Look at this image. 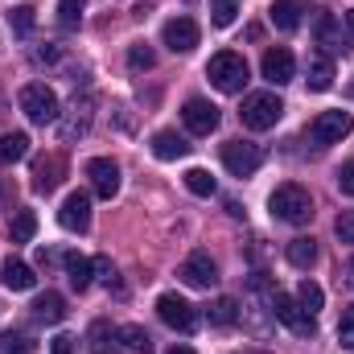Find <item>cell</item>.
I'll return each instance as SVG.
<instances>
[{"mask_svg":"<svg viewBox=\"0 0 354 354\" xmlns=\"http://www.w3.org/2000/svg\"><path fill=\"white\" fill-rule=\"evenodd\" d=\"M268 210H272V218H280V223H288V227H301V223H309V218H313V198H309V189H305V185L284 181V185H276V189H272Z\"/></svg>","mask_w":354,"mask_h":354,"instance_id":"1","label":"cell"},{"mask_svg":"<svg viewBox=\"0 0 354 354\" xmlns=\"http://www.w3.org/2000/svg\"><path fill=\"white\" fill-rule=\"evenodd\" d=\"M280 115H284V103H280V95H272V91L243 95V107H239V120H243V128H252V132H268V128H276V124H280Z\"/></svg>","mask_w":354,"mask_h":354,"instance_id":"2","label":"cell"},{"mask_svg":"<svg viewBox=\"0 0 354 354\" xmlns=\"http://www.w3.org/2000/svg\"><path fill=\"white\" fill-rule=\"evenodd\" d=\"M206 79H210L218 91H227V95L243 91L248 87V62H243V54H235V50L214 54V58L206 62Z\"/></svg>","mask_w":354,"mask_h":354,"instance_id":"3","label":"cell"},{"mask_svg":"<svg viewBox=\"0 0 354 354\" xmlns=\"http://www.w3.org/2000/svg\"><path fill=\"white\" fill-rule=\"evenodd\" d=\"M21 111L29 115V124H54L58 115H62V107H58V95L46 87V83H29V87H21Z\"/></svg>","mask_w":354,"mask_h":354,"instance_id":"4","label":"cell"},{"mask_svg":"<svg viewBox=\"0 0 354 354\" xmlns=\"http://www.w3.org/2000/svg\"><path fill=\"white\" fill-rule=\"evenodd\" d=\"M268 309H272L276 322H284L292 334H301V338H313V334H317V317L305 313L297 297H288V292H272V305H268Z\"/></svg>","mask_w":354,"mask_h":354,"instance_id":"5","label":"cell"},{"mask_svg":"<svg viewBox=\"0 0 354 354\" xmlns=\"http://www.w3.org/2000/svg\"><path fill=\"white\" fill-rule=\"evenodd\" d=\"M351 128H354L351 111H342V107H338V111H322V115H313L305 136H309L313 145H322V149H326V145H338L342 136H351Z\"/></svg>","mask_w":354,"mask_h":354,"instance_id":"6","label":"cell"},{"mask_svg":"<svg viewBox=\"0 0 354 354\" xmlns=\"http://www.w3.org/2000/svg\"><path fill=\"white\" fill-rule=\"evenodd\" d=\"M223 165L231 177H252L264 165V149L252 145V140H227L223 145Z\"/></svg>","mask_w":354,"mask_h":354,"instance_id":"7","label":"cell"},{"mask_svg":"<svg viewBox=\"0 0 354 354\" xmlns=\"http://www.w3.org/2000/svg\"><path fill=\"white\" fill-rule=\"evenodd\" d=\"M157 317H161L169 330H181V334H189V330L198 326L194 305H189L185 297H177V292H161V297H157Z\"/></svg>","mask_w":354,"mask_h":354,"instance_id":"8","label":"cell"},{"mask_svg":"<svg viewBox=\"0 0 354 354\" xmlns=\"http://www.w3.org/2000/svg\"><path fill=\"white\" fill-rule=\"evenodd\" d=\"M181 120H185V128H189L194 136H210V132L218 128V107H214L210 99H185Z\"/></svg>","mask_w":354,"mask_h":354,"instance_id":"9","label":"cell"},{"mask_svg":"<svg viewBox=\"0 0 354 354\" xmlns=\"http://www.w3.org/2000/svg\"><path fill=\"white\" fill-rule=\"evenodd\" d=\"M87 177H91V185H95V194L99 198H115L120 194V165L111 161V157H91L87 161Z\"/></svg>","mask_w":354,"mask_h":354,"instance_id":"10","label":"cell"},{"mask_svg":"<svg viewBox=\"0 0 354 354\" xmlns=\"http://www.w3.org/2000/svg\"><path fill=\"white\" fill-rule=\"evenodd\" d=\"M177 276H181L189 288H210V284L218 280V268H214V260H210V252H189Z\"/></svg>","mask_w":354,"mask_h":354,"instance_id":"11","label":"cell"},{"mask_svg":"<svg viewBox=\"0 0 354 354\" xmlns=\"http://www.w3.org/2000/svg\"><path fill=\"white\" fill-rule=\"evenodd\" d=\"M260 71H264V79L272 87H284V83H292V75H297V58H292L284 46H272L264 54V62H260Z\"/></svg>","mask_w":354,"mask_h":354,"instance_id":"12","label":"cell"},{"mask_svg":"<svg viewBox=\"0 0 354 354\" xmlns=\"http://www.w3.org/2000/svg\"><path fill=\"white\" fill-rule=\"evenodd\" d=\"M161 41H165L174 54H189V50L198 46V25H194L189 17H174V21H165Z\"/></svg>","mask_w":354,"mask_h":354,"instance_id":"13","label":"cell"},{"mask_svg":"<svg viewBox=\"0 0 354 354\" xmlns=\"http://www.w3.org/2000/svg\"><path fill=\"white\" fill-rule=\"evenodd\" d=\"M62 174H66V161H62L58 153L37 157V161H33V189H37V194H54V189L62 185Z\"/></svg>","mask_w":354,"mask_h":354,"instance_id":"14","label":"cell"},{"mask_svg":"<svg viewBox=\"0 0 354 354\" xmlns=\"http://www.w3.org/2000/svg\"><path fill=\"white\" fill-rule=\"evenodd\" d=\"M58 223H62L66 231H87V227H91V194L75 189V194L62 202V210H58Z\"/></svg>","mask_w":354,"mask_h":354,"instance_id":"15","label":"cell"},{"mask_svg":"<svg viewBox=\"0 0 354 354\" xmlns=\"http://www.w3.org/2000/svg\"><path fill=\"white\" fill-rule=\"evenodd\" d=\"M87 351H91V354H120V351H124L120 326H111V322H91V330H87Z\"/></svg>","mask_w":354,"mask_h":354,"instance_id":"16","label":"cell"},{"mask_svg":"<svg viewBox=\"0 0 354 354\" xmlns=\"http://www.w3.org/2000/svg\"><path fill=\"white\" fill-rule=\"evenodd\" d=\"M305 83H309V91H330L334 87V58H330V54H309V62H305Z\"/></svg>","mask_w":354,"mask_h":354,"instance_id":"17","label":"cell"},{"mask_svg":"<svg viewBox=\"0 0 354 354\" xmlns=\"http://www.w3.org/2000/svg\"><path fill=\"white\" fill-rule=\"evenodd\" d=\"M313 33H317V41L326 46V54H346V50H351V46H346V37H342V25H338V17H334V12H322Z\"/></svg>","mask_w":354,"mask_h":354,"instance_id":"18","label":"cell"},{"mask_svg":"<svg viewBox=\"0 0 354 354\" xmlns=\"http://www.w3.org/2000/svg\"><path fill=\"white\" fill-rule=\"evenodd\" d=\"M0 280H4V288H12V292H29V288L37 284L33 268L21 264V260H4V264H0Z\"/></svg>","mask_w":354,"mask_h":354,"instance_id":"19","label":"cell"},{"mask_svg":"<svg viewBox=\"0 0 354 354\" xmlns=\"http://www.w3.org/2000/svg\"><path fill=\"white\" fill-rule=\"evenodd\" d=\"M301 12H305V8H301L297 0H276V4L268 8V21H272L280 33H292V29L301 25Z\"/></svg>","mask_w":354,"mask_h":354,"instance_id":"20","label":"cell"},{"mask_svg":"<svg viewBox=\"0 0 354 354\" xmlns=\"http://www.w3.org/2000/svg\"><path fill=\"white\" fill-rule=\"evenodd\" d=\"M185 153H189L185 136H177V132H157L153 136V157L157 161H181Z\"/></svg>","mask_w":354,"mask_h":354,"instance_id":"21","label":"cell"},{"mask_svg":"<svg viewBox=\"0 0 354 354\" xmlns=\"http://www.w3.org/2000/svg\"><path fill=\"white\" fill-rule=\"evenodd\" d=\"M62 264H66V276H71V284H75L79 292L91 288V280H95V260L79 256V252H66V256H62Z\"/></svg>","mask_w":354,"mask_h":354,"instance_id":"22","label":"cell"},{"mask_svg":"<svg viewBox=\"0 0 354 354\" xmlns=\"http://www.w3.org/2000/svg\"><path fill=\"white\" fill-rule=\"evenodd\" d=\"M33 317L46 322V326H58V322L66 317V301H62L58 292H41V297L33 301Z\"/></svg>","mask_w":354,"mask_h":354,"instance_id":"23","label":"cell"},{"mask_svg":"<svg viewBox=\"0 0 354 354\" xmlns=\"http://www.w3.org/2000/svg\"><path fill=\"white\" fill-rule=\"evenodd\" d=\"M33 235H37V214L33 210H17L12 223H8V239L12 243H29Z\"/></svg>","mask_w":354,"mask_h":354,"instance_id":"24","label":"cell"},{"mask_svg":"<svg viewBox=\"0 0 354 354\" xmlns=\"http://www.w3.org/2000/svg\"><path fill=\"white\" fill-rule=\"evenodd\" d=\"M25 153H29V136H25V132H8V136H0V165H17Z\"/></svg>","mask_w":354,"mask_h":354,"instance_id":"25","label":"cell"},{"mask_svg":"<svg viewBox=\"0 0 354 354\" xmlns=\"http://www.w3.org/2000/svg\"><path fill=\"white\" fill-rule=\"evenodd\" d=\"M71 111H75V115L62 124V140H75V136H83V132L91 128V99H83V103L75 99V107H71Z\"/></svg>","mask_w":354,"mask_h":354,"instance_id":"26","label":"cell"},{"mask_svg":"<svg viewBox=\"0 0 354 354\" xmlns=\"http://www.w3.org/2000/svg\"><path fill=\"white\" fill-rule=\"evenodd\" d=\"M284 256H288V264H292V268H313V264H317V243L301 235V239H292V243H288V252H284Z\"/></svg>","mask_w":354,"mask_h":354,"instance_id":"27","label":"cell"},{"mask_svg":"<svg viewBox=\"0 0 354 354\" xmlns=\"http://www.w3.org/2000/svg\"><path fill=\"white\" fill-rule=\"evenodd\" d=\"M210 322H214V326H235V322H239V301H235V297H218V301L210 305Z\"/></svg>","mask_w":354,"mask_h":354,"instance_id":"28","label":"cell"},{"mask_svg":"<svg viewBox=\"0 0 354 354\" xmlns=\"http://www.w3.org/2000/svg\"><path fill=\"white\" fill-rule=\"evenodd\" d=\"M297 301H301V309H305V313H313V317H317V309H322L326 292H322V284H313V280H301V288H297Z\"/></svg>","mask_w":354,"mask_h":354,"instance_id":"29","label":"cell"},{"mask_svg":"<svg viewBox=\"0 0 354 354\" xmlns=\"http://www.w3.org/2000/svg\"><path fill=\"white\" fill-rule=\"evenodd\" d=\"M120 338H124V346H128L132 354H153V338H149L140 326H124Z\"/></svg>","mask_w":354,"mask_h":354,"instance_id":"30","label":"cell"},{"mask_svg":"<svg viewBox=\"0 0 354 354\" xmlns=\"http://www.w3.org/2000/svg\"><path fill=\"white\" fill-rule=\"evenodd\" d=\"M37 8H29V4H21V8H12L8 12V25H12V33L17 37H29L33 33V25H37V17H33Z\"/></svg>","mask_w":354,"mask_h":354,"instance_id":"31","label":"cell"},{"mask_svg":"<svg viewBox=\"0 0 354 354\" xmlns=\"http://www.w3.org/2000/svg\"><path fill=\"white\" fill-rule=\"evenodd\" d=\"M185 189L198 194V198H210L214 194V177L206 174V169H185Z\"/></svg>","mask_w":354,"mask_h":354,"instance_id":"32","label":"cell"},{"mask_svg":"<svg viewBox=\"0 0 354 354\" xmlns=\"http://www.w3.org/2000/svg\"><path fill=\"white\" fill-rule=\"evenodd\" d=\"M83 8H87V0H58V21H62V29H79Z\"/></svg>","mask_w":354,"mask_h":354,"instance_id":"33","label":"cell"},{"mask_svg":"<svg viewBox=\"0 0 354 354\" xmlns=\"http://www.w3.org/2000/svg\"><path fill=\"white\" fill-rule=\"evenodd\" d=\"M153 62H157V54H153L145 41H132V46H128V66H132V71H153Z\"/></svg>","mask_w":354,"mask_h":354,"instance_id":"34","label":"cell"},{"mask_svg":"<svg viewBox=\"0 0 354 354\" xmlns=\"http://www.w3.org/2000/svg\"><path fill=\"white\" fill-rule=\"evenodd\" d=\"M0 354H33V342L25 334H0Z\"/></svg>","mask_w":354,"mask_h":354,"instance_id":"35","label":"cell"},{"mask_svg":"<svg viewBox=\"0 0 354 354\" xmlns=\"http://www.w3.org/2000/svg\"><path fill=\"white\" fill-rule=\"evenodd\" d=\"M338 342L354 351V305H346V313H342V322H338Z\"/></svg>","mask_w":354,"mask_h":354,"instance_id":"36","label":"cell"},{"mask_svg":"<svg viewBox=\"0 0 354 354\" xmlns=\"http://www.w3.org/2000/svg\"><path fill=\"white\" fill-rule=\"evenodd\" d=\"M334 231H338V239H342V243H354V210H346V214H338Z\"/></svg>","mask_w":354,"mask_h":354,"instance_id":"37","label":"cell"},{"mask_svg":"<svg viewBox=\"0 0 354 354\" xmlns=\"http://www.w3.org/2000/svg\"><path fill=\"white\" fill-rule=\"evenodd\" d=\"M210 12H214V25H218V29L235 25V4H210Z\"/></svg>","mask_w":354,"mask_h":354,"instance_id":"38","label":"cell"},{"mask_svg":"<svg viewBox=\"0 0 354 354\" xmlns=\"http://www.w3.org/2000/svg\"><path fill=\"white\" fill-rule=\"evenodd\" d=\"M50 351L54 354H79V338H75V334H58V338L50 342Z\"/></svg>","mask_w":354,"mask_h":354,"instance_id":"39","label":"cell"},{"mask_svg":"<svg viewBox=\"0 0 354 354\" xmlns=\"http://www.w3.org/2000/svg\"><path fill=\"white\" fill-rule=\"evenodd\" d=\"M338 189L354 198V157L351 161H342V169H338Z\"/></svg>","mask_w":354,"mask_h":354,"instance_id":"40","label":"cell"},{"mask_svg":"<svg viewBox=\"0 0 354 354\" xmlns=\"http://www.w3.org/2000/svg\"><path fill=\"white\" fill-rule=\"evenodd\" d=\"M95 272H99L107 284H111V276H115V268H111V260H107V256H95Z\"/></svg>","mask_w":354,"mask_h":354,"instance_id":"41","label":"cell"},{"mask_svg":"<svg viewBox=\"0 0 354 354\" xmlns=\"http://www.w3.org/2000/svg\"><path fill=\"white\" fill-rule=\"evenodd\" d=\"M165 354H194V351H189V346H169Z\"/></svg>","mask_w":354,"mask_h":354,"instance_id":"42","label":"cell"},{"mask_svg":"<svg viewBox=\"0 0 354 354\" xmlns=\"http://www.w3.org/2000/svg\"><path fill=\"white\" fill-rule=\"evenodd\" d=\"M346 280H351V284H354V256H351V260H346Z\"/></svg>","mask_w":354,"mask_h":354,"instance_id":"43","label":"cell"},{"mask_svg":"<svg viewBox=\"0 0 354 354\" xmlns=\"http://www.w3.org/2000/svg\"><path fill=\"white\" fill-rule=\"evenodd\" d=\"M346 25H351V33H354V8H351V12H346Z\"/></svg>","mask_w":354,"mask_h":354,"instance_id":"44","label":"cell"},{"mask_svg":"<svg viewBox=\"0 0 354 354\" xmlns=\"http://www.w3.org/2000/svg\"><path fill=\"white\" fill-rule=\"evenodd\" d=\"M210 4H235V0H210Z\"/></svg>","mask_w":354,"mask_h":354,"instance_id":"45","label":"cell"},{"mask_svg":"<svg viewBox=\"0 0 354 354\" xmlns=\"http://www.w3.org/2000/svg\"><path fill=\"white\" fill-rule=\"evenodd\" d=\"M243 354H264V351H243Z\"/></svg>","mask_w":354,"mask_h":354,"instance_id":"46","label":"cell"}]
</instances>
